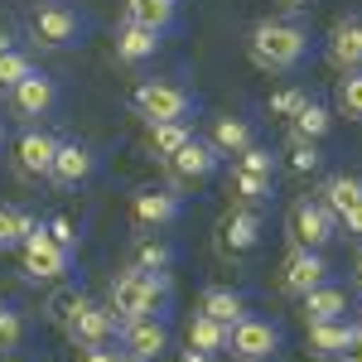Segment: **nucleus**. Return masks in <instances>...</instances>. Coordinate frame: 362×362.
I'll use <instances>...</instances> for the list:
<instances>
[{
	"mask_svg": "<svg viewBox=\"0 0 362 362\" xmlns=\"http://www.w3.org/2000/svg\"><path fill=\"white\" fill-rule=\"evenodd\" d=\"M247 58L261 73H295L309 58V29L300 20H261L247 34Z\"/></svg>",
	"mask_w": 362,
	"mask_h": 362,
	"instance_id": "nucleus-1",
	"label": "nucleus"
},
{
	"mask_svg": "<svg viewBox=\"0 0 362 362\" xmlns=\"http://www.w3.org/2000/svg\"><path fill=\"white\" fill-rule=\"evenodd\" d=\"M49 314L63 324V338L78 348H97V343H112L121 334V319L112 314V305H97L87 295H63V300H54Z\"/></svg>",
	"mask_w": 362,
	"mask_h": 362,
	"instance_id": "nucleus-2",
	"label": "nucleus"
},
{
	"mask_svg": "<svg viewBox=\"0 0 362 362\" xmlns=\"http://www.w3.org/2000/svg\"><path fill=\"white\" fill-rule=\"evenodd\" d=\"M165 295H169V276H165V271L126 266V271L112 280V290H107V305H112V314L126 324V319H145V314H155V309L165 305Z\"/></svg>",
	"mask_w": 362,
	"mask_h": 362,
	"instance_id": "nucleus-3",
	"label": "nucleus"
},
{
	"mask_svg": "<svg viewBox=\"0 0 362 362\" xmlns=\"http://www.w3.org/2000/svg\"><path fill=\"white\" fill-rule=\"evenodd\" d=\"M29 39H34L39 49H49V54H63V49H73V44L83 39V20H78L73 5L44 0V5H34V15H29Z\"/></svg>",
	"mask_w": 362,
	"mask_h": 362,
	"instance_id": "nucleus-4",
	"label": "nucleus"
},
{
	"mask_svg": "<svg viewBox=\"0 0 362 362\" xmlns=\"http://www.w3.org/2000/svg\"><path fill=\"white\" fill-rule=\"evenodd\" d=\"M334 237H338V213L324 208L319 198H300V203L290 208V242H295V247L324 251Z\"/></svg>",
	"mask_w": 362,
	"mask_h": 362,
	"instance_id": "nucleus-5",
	"label": "nucleus"
},
{
	"mask_svg": "<svg viewBox=\"0 0 362 362\" xmlns=\"http://www.w3.org/2000/svg\"><path fill=\"white\" fill-rule=\"evenodd\" d=\"M20 256H25V276L29 280H63V276H68V266H73V251L58 247L44 223L20 242Z\"/></svg>",
	"mask_w": 362,
	"mask_h": 362,
	"instance_id": "nucleus-6",
	"label": "nucleus"
},
{
	"mask_svg": "<svg viewBox=\"0 0 362 362\" xmlns=\"http://www.w3.org/2000/svg\"><path fill=\"white\" fill-rule=\"evenodd\" d=\"M131 102L145 121H189L194 116V92H184L179 83H140Z\"/></svg>",
	"mask_w": 362,
	"mask_h": 362,
	"instance_id": "nucleus-7",
	"label": "nucleus"
},
{
	"mask_svg": "<svg viewBox=\"0 0 362 362\" xmlns=\"http://www.w3.org/2000/svg\"><path fill=\"white\" fill-rule=\"evenodd\" d=\"M280 348V329L271 324V319H237L232 324V338H227V353L242 362H271Z\"/></svg>",
	"mask_w": 362,
	"mask_h": 362,
	"instance_id": "nucleus-8",
	"label": "nucleus"
},
{
	"mask_svg": "<svg viewBox=\"0 0 362 362\" xmlns=\"http://www.w3.org/2000/svg\"><path fill=\"white\" fill-rule=\"evenodd\" d=\"M121 358L126 362H160L169 348V329L155 319V314H145V319H126L121 324Z\"/></svg>",
	"mask_w": 362,
	"mask_h": 362,
	"instance_id": "nucleus-9",
	"label": "nucleus"
},
{
	"mask_svg": "<svg viewBox=\"0 0 362 362\" xmlns=\"http://www.w3.org/2000/svg\"><path fill=\"white\" fill-rule=\"evenodd\" d=\"M324 280H329V261H324V251L290 247L285 266H280V295L300 300V295H309V290H314V285H324Z\"/></svg>",
	"mask_w": 362,
	"mask_h": 362,
	"instance_id": "nucleus-10",
	"label": "nucleus"
},
{
	"mask_svg": "<svg viewBox=\"0 0 362 362\" xmlns=\"http://www.w3.org/2000/svg\"><path fill=\"white\" fill-rule=\"evenodd\" d=\"M218 150H213V140H198V136H189L174 155L165 160V169H169V184H198V179H208L213 169H218Z\"/></svg>",
	"mask_w": 362,
	"mask_h": 362,
	"instance_id": "nucleus-11",
	"label": "nucleus"
},
{
	"mask_svg": "<svg viewBox=\"0 0 362 362\" xmlns=\"http://www.w3.org/2000/svg\"><path fill=\"white\" fill-rule=\"evenodd\" d=\"M58 145H63V140L49 136V131H25L20 145H15V174H20V179H49Z\"/></svg>",
	"mask_w": 362,
	"mask_h": 362,
	"instance_id": "nucleus-12",
	"label": "nucleus"
},
{
	"mask_svg": "<svg viewBox=\"0 0 362 362\" xmlns=\"http://www.w3.org/2000/svg\"><path fill=\"white\" fill-rule=\"evenodd\" d=\"M179 213H184V203H179V194H174V189H145V194L131 198V218H136L140 232L169 227Z\"/></svg>",
	"mask_w": 362,
	"mask_h": 362,
	"instance_id": "nucleus-13",
	"label": "nucleus"
},
{
	"mask_svg": "<svg viewBox=\"0 0 362 362\" xmlns=\"http://www.w3.org/2000/svg\"><path fill=\"white\" fill-rule=\"evenodd\" d=\"M54 102H58V87L49 73H29L20 87H10V107H15V116H25V121H34V116H49L54 112Z\"/></svg>",
	"mask_w": 362,
	"mask_h": 362,
	"instance_id": "nucleus-14",
	"label": "nucleus"
},
{
	"mask_svg": "<svg viewBox=\"0 0 362 362\" xmlns=\"http://www.w3.org/2000/svg\"><path fill=\"white\" fill-rule=\"evenodd\" d=\"M329 63L338 73H353L362 68V15H348L329 29Z\"/></svg>",
	"mask_w": 362,
	"mask_h": 362,
	"instance_id": "nucleus-15",
	"label": "nucleus"
},
{
	"mask_svg": "<svg viewBox=\"0 0 362 362\" xmlns=\"http://www.w3.org/2000/svg\"><path fill=\"white\" fill-rule=\"evenodd\" d=\"M97 169V155L87 150V145H58V155H54V169H49V184H58V189H78L87 174Z\"/></svg>",
	"mask_w": 362,
	"mask_h": 362,
	"instance_id": "nucleus-16",
	"label": "nucleus"
},
{
	"mask_svg": "<svg viewBox=\"0 0 362 362\" xmlns=\"http://www.w3.org/2000/svg\"><path fill=\"white\" fill-rule=\"evenodd\" d=\"M218 232H223L218 242H223L227 256H242V251H251L261 242V213H256V208H232Z\"/></svg>",
	"mask_w": 362,
	"mask_h": 362,
	"instance_id": "nucleus-17",
	"label": "nucleus"
},
{
	"mask_svg": "<svg viewBox=\"0 0 362 362\" xmlns=\"http://www.w3.org/2000/svg\"><path fill=\"white\" fill-rule=\"evenodd\" d=\"M309 329V358L314 362H334L343 348H348V338L358 334V324H348V319H324V324H305Z\"/></svg>",
	"mask_w": 362,
	"mask_h": 362,
	"instance_id": "nucleus-18",
	"label": "nucleus"
},
{
	"mask_svg": "<svg viewBox=\"0 0 362 362\" xmlns=\"http://www.w3.org/2000/svg\"><path fill=\"white\" fill-rule=\"evenodd\" d=\"M343 309H348V290H338V285H314L309 295H300V319L305 324H324V319H343Z\"/></svg>",
	"mask_w": 362,
	"mask_h": 362,
	"instance_id": "nucleus-19",
	"label": "nucleus"
},
{
	"mask_svg": "<svg viewBox=\"0 0 362 362\" xmlns=\"http://www.w3.org/2000/svg\"><path fill=\"white\" fill-rule=\"evenodd\" d=\"M174 15H179V0H126L121 25H140V29L165 34V29L174 25Z\"/></svg>",
	"mask_w": 362,
	"mask_h": 362,
	"instance_id": "nucleus-20",
	"label": "nucleus"
},
{
	"mask_svg": "<svg viewBox=\"0 0 362 362\" xmlns=\"http://www.w3.org/2000/svg\"><path fill=\"white\" fill-rule=\"evenodd\" d=\"M271 189H276V179L251 174V169H242V165H232V174H227V194L237 198V208H261V203L271 198Z\"/></svg>",
	"mask_w": 362,
	"mask_h": 362,
	"instance_id": "nucleus-21",
	"label": "nucleus"
},
{
	"mask_svg": "<svg viewBox=\"0 0 362 362\" xmlns=\"http://www.w3.org/2000/svg\"><path fill=\"white\" fill-rule=\"evenodd\" d=\"M198 314H208L218 324H237V319H247V300L237 290H227V285H208L198 295Z\"/></svg>",
	"mask_w": 362,
	"mask_h": 362,
	"instance_id": "nucleus-22",
	"label": "nucleus"
},
{
	"mask_svg": "<svg viewBox=\"0 0 362 362\" xmlns=\"http://www.w3.org/2000/svg\"><path fill=\"white\" fill-rule=\"evenodd\" d=\"M208 140H213L218 155H242L247 145H256V131H251V121H242V116H218Z\"/></svg>",
	"mask_w": 362,
	"mask_h": 362,
	"instance_id": "nucleus-23",
	"label": "nucleus"
},
{
	"mask_svg": "<svg viewBox=\"0 0 362 362\" xmlns=\"http://www.w3.org/2000/svg\"><path fill=\"white\" fill-rule=\"evenodd\" d=\"M160 54V34L155 29H140V25H121L116 29V58L121 63H145V58Z\"/></svg>",
	"mask_w": 362,
	"mask_h": 362,
	"instance_id": "nucleus-24",
	"label": "nucleus"
},
{
	"mask_svg": "<svg viewBox=\"0 0 362 362\" xmlns=\"http://www.w3.org/2000/svg\"><path fill=\"white\" fill-rule=\"evenodd\" d=\"M194 136L189 131V121H145V150L150 155H160V160H169L184 140Z\"/></svg>",
	"mask_w": 362,
	"mask_h": 362,
	"instance_id": "nucleus-25",
	"label": "nucleus"
},
{
	"mask_svg": "<svg viewBox=\"0 0 362 362\" xmlns=\"http://www.w3.org/2000/svg\"><path fill=\"white\" fill-rule=\"evenodd\" d=\"M329 126H334V112H329L324 102H305L300 112L290 116V136L295 140H314V145L329 136Z\"/></svg>",
	"mask_w": 362,
	"mask_h": 362,
	"instance_id": "nucleus-26",
	"label": "nucleus"
},
{
	"mask_svg": "<svg viewBox=\"0 0 362 362\" xmlns=\"http://www.w3.org/2000/svg\"><path fill=\"white\" fill-rule=\"evenodd\" d=\"M319 203L334 208L338 218H343L353 203H362V179H358V174H329L324 189H319Z\"/></svg>",
	"mask_w": 362,
	"mask_h": 362,
	"instance_id": "nucleus-27",
	"label": "nucleus"
},
{
	"mask_svg": "<svg viewBox=\"0 0 362 362\" xmlns=\"http://www.w3.org/2000/svg\"><path fill=\"white\" fill-rule=\"evenodd\" d=\"M227 338H232V324H218L208 314H194L189 319V343L203 348V353H227Z\"/></svg>",
	"mask_w": 362,
	"mask_h": 362,
	"instance_id": "nucleus-28",
	"label": "nucleus"
},
{
	"mask_svg": "<svg viewBox=\"0 0 362 362\" xmlns=\"http://www.w3.org/2000/svg\"><path fill=\"white\" fill-rule=\"evenodd\" d=\"M334 107L348 121H362V68H353V73H343L334 87Z\"/></svg>",
	"mask_w": 362,
	"mask_h": 362,
	"instance_id": "nucleus-29",
	"label": "nucleus"
},
{
	"mask_svg": "<svg viewBox=\"0 0 362 362\" xmlns=\"http://www.w3.org/2000/svg\"><path fill=\"white\" fill-rule=\"evenodd\" d=\"M34 227H39V223L29 218L25 208H5V203H0V251H5V247H20Z\"/></svg>",
	"mask_w": 362,
	"mask_h": 362,
	"instance_id": "nucleus-30",
	"label": "nucleus"
},
{
	"mask_svg": "<svg viewBox=\"0 0 362 362\" xmlns=\"http://www.w3.org/2000/svg\"><path fill=\"white\" fill-rule=\"evenodd\" d=\"M25 348V314L15 305H0V358Z\"/></svg>",
	"mask_w": 362,
	"mask_h": 362,
	"instance_id": "nucleus-31",
	"label": "nucleus"
},
{
	"mask_svg": "<svg viewBox=\"0 0 362 362\" xmlns=\"http://www.w3.org/2000/svg\"><path fill=\"white\" fill-rule=\"evenodd\" d=\"M131 266H140V271H169V266H174V251H169L165 242H155V237H145V242H136Z\"/></svg>",
	"mask_w": 362,
	"mask_h": 362,
	"instance_id": "nucleus-32",
	"label": "nucleus"
},
{
	"mask_svg": "<svg viewBox=\"0 0 362 362\" xmlns=\"http://www.w3.org/2000/svg\"><path fill=\"white\" fill-rule=\"evenodd\" d=\"M29 73H34V63H29L20 49H5V54H0V87H5V92H10V87H20Z\"/></svg>",
	"mask_w": 362,
	"mask_h": 362,
	"instance_id": "nucleus-33",
	"label": "nucleus"
},
{
	"mask_svg": "<svg viewBox=\"0 0 362 362\" xmlns=\"http://www.w3.org/2000/svg\"><path fill=\"white\" fill-rule=\"evenodd\" d=\"M305 102H309V92H305V87H280V92H271L266 112H271V116H280V121H290V116L300 112Z\"/></svg>",
	"mask_w": 362,
	"mask_h": 362,
	"instance_id": "nucleus-34",
	"label": "nucleus"
},
{
	"mask_svg": "<svg viewBox=\"0 0 362 362\" xmlns=\"http://www.w3.org/2000/svg\"><path fill=\"white\" fill-rule=\"evenodd\" d=\"M237 165L242 169H251V174H266V179H276V169H280V160L266 150V145H247L242 155H237Z\"/></svg>",
	"mask_w": 362,
	"mask_h": 362,
	"instance_id": "nucleus-35",
	"label": "nucleus"
},
{
	"mask_svg": "<svg viewBox=\"0 0 362 362\" xmlns=\"http://www.w3.org/2000/svg\"><path fill=\"white\" fill-rule=\"evenodd\" d=\"M319 160H324V155H319V145H314V140H295V136H290V165L300 169V174L319 169Z\"/></svg>",
	"mask_w": 362,
	"mask_h": 362,
	"instance_id": "nucleus-36",
	"label": "nucleus"
},
{
	"mask_svg": "<svg viewBox=\"0 0 362 362\" xmlns=\"http://www.w3.org/2000/svg\"><path fill=\"white\" fill-rule=\"evenodd\" d=\"M49 237H54L58 247H78V232H73V223H68V218H54V223H49Z\"/></svg>",
	"mask_w": 362,
	"mask_h": 362,
	"instance_id": "nucleus-37",
	"label": "nucleus"
},
{
	"mask_svg": "<svg viewBox=\"0 0 362 362\" xmlns=\"http://www.w3.org/2000/svg\"><path fill=\"white\" fill-rule=\"evenodd\" d=\"M338 232H348V237H362V203H353V208L338 218Z\"/></svg>",
	"mask_w": 362,
	"mask_h": 362,
	"instance_id": "nucleus-38",
	"label": "nucleus"
},
{
	"mask_svg": "<svg viewBox=\"0 0 362 362\" xmlns=\"http://www.w3.org/2000/svg\"><path fill=\"white\" fill-rule=\"evenodd\" d=\"M83 362H126L116 348H107V343H97V348H83Z\"/></svg>",
	"mask_w": 362,
	"mask_h": 362,
	"instance_id": "nucleus-39",
	"label": "nucleus"
},
{
	"mask_svg": "<svg viewBox=\"0 0 362 362\" xmlns=\"http://www.w3.org/2000/svg\"><path fill=\"white\" fill-rule=\"evenodd\" d=\"M334 362H362V334H353V338H348V348H343V353H338Z\"/></svg>",
	"mask_w": 362,
	"mask_h": 362,
	"instance_id": "nucleus-40",
	"label": "nucleus"
},
{
	"mask_svg": "<svg viewBox=\"0 0 362 362\" xmlns=\"http://www.w3.org/2000/svg\"><path fill=\"white\" fill-rule=\"evenodd\" d=\"M179 362H218V353H203V348H194V343H189V348L179 353Z\"/></svg>",
	"mask_w": 362,
	"mask_h": 362,
	"instance_id": "nucleus-41",
	"label": "nucleus"
},
{
	"mask_svg": "<svg viewBox=\"0 0 362 362\" xmlns=\"http://www.w3.org/2000/svg\"><path fill=\"white\" fill-rule=\"evenodd\" d=\"M353 280H358V290H362V251L353 256Z\"/></svg>",
	"mask_w": 362,
	"mask_h": 362,
	"instance_id": "nucleus-42",
	"label": "nucleus"
},
{
	"mask_svg": "<svg viewBox=\"0 0 362 362\" xmlns=\"http://www.w3.org/2000/svg\"><path fill=\"white\" fill-rule=\"evenodd\" d=\"M280 5H290V10H309L314 0H280Z\"/></svg>",
	"mask_w": 362,
	"mask_h": 362,
	"instance_id": "nucleus-43",
	"label": "nucleus"
},
{
	"mask_svg": "<svg viewBox=\"0 0 362 362\" xmlns=\"http://www.w3.org/2000/svg\"><path fill=\"white\" fill-rule=\"evenodd\" d=\"M358 334H362V309H358Z\"/></svg>",
	"mask_w": 362,
	"mask_h": 362,
	"instance_id": "nucleus-44",
	"label": "nucleus"
}]
</instances>
